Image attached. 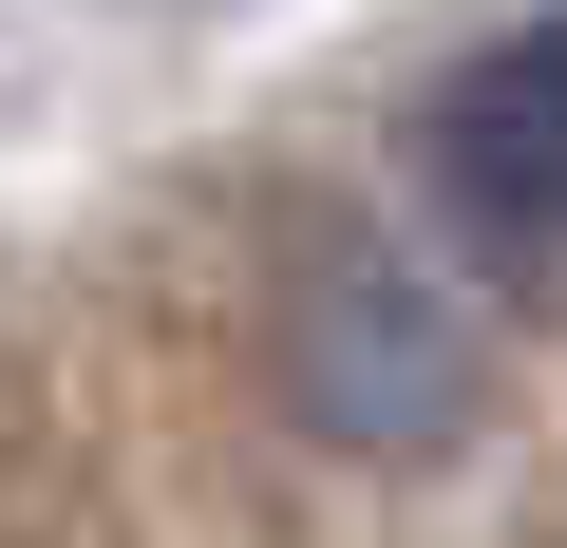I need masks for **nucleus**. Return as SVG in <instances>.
I'll return each mask as SVG.
<instances>
[{
  "instance_id": "obj_1",
  "label": "nucleus",
  "mask_w": 567,
  "mask_h": 548,
  "mask_svg": "<svg viewBox=\"0 0 567 548\" xmlns=\"http://www.w3.org/2000/svg\"><path fill=\"white\" fill-rule=\"evenodd\" d=\"M284 397H303V435L341 454H454L473 435V322L416 285V265L341 246L303 303H284Z\"/></svg>"
},
{
  "instance_id": "obj_2",
  "label": "nucleus",
  "mask_w": 567,
  "mask_h": 548,
  "mask_svg": "<svg viewBox=\"0 0 567 548\" xmlns=\"http://www.w3.org/2000/svg\"><path fill=\"white\" fill-rule=\"evenodd\" d=\"M435 208L492 246V265H567V0L548 20H492L454 76H435Z\"/></svg>"
}]
</instances>
